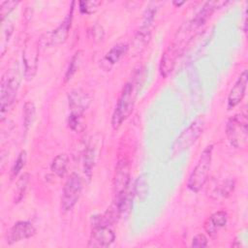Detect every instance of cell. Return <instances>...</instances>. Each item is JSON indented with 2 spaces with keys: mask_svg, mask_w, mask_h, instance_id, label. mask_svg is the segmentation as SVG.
Here are the masks:
<instances>
[{
  "mask_svg": "<svg viewBox=\"0 0 248 248\" xmlns=\"http://www.w3.org/2000/svg\"><path fill=\"white\" fill-rule=\"evenodd\" d=\"M137 83L136 79L128 81L120 93L111 117V125L115 130L121 126L134 109L137 97Z\"/></svg>",
  "mask_w": 248,
  "mask_h": 248,
  "instance_id": "obj_1",
  "label": "cell"
},
{
  "mask_svg": "<svg viewBox=\"0 0 248 248\" xmlns=\"http://www.w3.org/2000/svg\"><path fill=\"white\" fill-rule=\"evenodd\" d=\"M20 78V71L17 64L12 66L2 76L0 84V110L2 117L16 98Z\"/></svg>",
  "mask_w": 248,
  "mask_h": 248,
  "instance_id": "obj_2",
  "label": "cell"
},
{
  "mask_svg": "<svg viewBox=\"0 0 248 248\" xmlns=\"http://www.w3.org/2000/svg\"><path fill=\"white\" fill-rule=\"evenodd\" d=\"M212 150L213 146L207 145L203 151L202 152L199 161L192 170L191 174L189 175L188 181H187V187L192 192H200L202 187L205 185L208 174L211 167V160H212Z\"/></svg>",
  "mask_w": 248,
  "mask_h": 248,
  "instance_id": "obj_3",
  "label": "cell"
},
{
  "mask_svg": "<svg viewBox=\"0 0 248 248\" xmlns=\"http://www.w3.org/2000/svg\"><path fill=\"white\" fill-rule=\"evenodd\" d=\"M230 143L235 148H244L248 140V121L246 112H239L231 117L226 126Z\"/></svg>",
  "mask_w": 248,
  "mask_h": 248,
  "instance_id": "obj_4",
  "label": "cell"
},
{
  "mask_svg": "<svg viewBox=\"0 0 248 248\" xmlns=\"http://www.w3.org/2000/svg\"><path fill=\"white\" fill-rule=\"evenodd\" d=\"M205 125V120L203 116L197 117L190 126L185 129L180 136L176 139L171 147V154L173 156L178 155L182 151L190 148L202 134Z\"/></svg>",
  "mask_w": 248,
  "mask_h": 248,
  "instance_id": "obj_5",
  "label": "cell"
},
{
  "mask_svg": "<svg viewBox=\"0 0 248 248\" xmlns=\"http://www.w3.org/2000/svg\"><path fill=\"white\" fill-rule=\"evenodd\" d=\"M188 31L184 29L183 31L180 29L177 32V37L174 38L173 42L167 47L165 52L162 55L161 62H160V73L162 77L167 78L173 70L176 60L184 47V41L186 40V34Z\"/></svg>",
  "mask_w": 248,
  "mask_h": 248,
  "instance_id": "obj_6",
  "label": "cell"
},
{
  "mask_svg": "<svg viewBox=\"0 0 248 248\" xmlns=\"http://www.w3.org/2000/svg\"><path fill=\"white\" fill-rule=\"evenodd\" d=\"M82 190V179L77 172H73L62 190L61 208L64 211H70L78 202Z\"/></svg>",
  "mask_w": 248,
  "mask_h": 248,
  "instance_id": "obj_7",
  "label": "cell"
},
{
  "mask_svg": "<svg viewBox=\"0 0 248 248\" xmlns=\"http://www.w3.org/2000/svg\"><path fill=\"white\" fill-rule=\"evenodd\" d=\"M74 4H75V2H72L71 9H70L68 15L66 16L65 19L61 22V24L54 30L44 34L39 39V44L41 46H45V47L46 46H55L63 44L67 40L70 28H71L72 20H73Z\"/></svg>",
  "mask_w": 248,
  "mask_h": 248,
  "instance_id": "obj_8",
  "label": "cell"
},
{
  "mask_svg": "<svg viewBox=\"0 0 248 248\" xmlns=\"http://www.w3.org/2000/svg\"><path fill=\"white\" fill-rule=\"evenodd\" d=\"M130 170L131 165L128 159H120L115 167V172L113 176L112 192L114 199L119 198L128 189L130 184Z\"/></svg>",
  "mask_w": 248,
  "mask_h": 248,
  "instance_id": "obj_9",
  "label": "cell"
},
{
  "mask_svg": "<svg viewBox=\"0 0 248 248\" xmlns=\"http://www.w3.org/2000/svg\"><path fill=\"white\" fill-rule=\"evenodd\" d=\"M39 40H29L25 44L22 59L24 64V76L27 79H31L36 75L39 61Z\"/></svg>",
  "mask_w": 248,
  "mask_h": 248,
  "instance_id": "obj_10",
  "label": "cell"
},
{
  "mask_svg": "<svg viewBox=\"0 0 248 248\" xmlns=\"http://www.w3.org/2000/svg\"><path fill=\"white\" fill-rule=\"evenodd\" d=\"M114 239L115 234L108 226H97L94 227L90 234L87 246L93 248L108 247L113 243Z\"/></svg>",
  "mask_w": 248,
  "mask_h": 248,
  "instance_id": "obj_11",
  "label": "cell"
},
{
  "mask_svg": "<svg viewBox=\"0 0 248 248\" xmlns=\"http://www.w3.org/2000/svg\"><path fill=\"white\" fill-rule=\"evenodd\" d=\"M69 108L72 115L82 116L83 112L87 109L90 105L89 95L81 88L74 89L68 97Z\"/></svg>",
  "mask_w": 248,
  "mask_h": 248,
  "instance_id": "obj_12",
  "label": "cell"
},
{
  "mask_svg": "<svg viewBox=\"0 0 248 248\" xmlns=\"http://www.w3.org/2000/svg\"><path fill=\"white\" fill-rule=\"evenodd\" d=\"M36 229L29 221L16 222L7 232V243L13 244L33 236Z\"/></svg>",
  "mask_w": 248,
  "mask_h": 248,
  "instance_id": "obj_13",
  "label": "cell"
},
{
  "mask_svg": "<svg viewBox=\"0 0 248 248\" xmlns=\"http://www.w3.org/2000/svg\"><path fill=\"white\" fill-rule=\"evenodd\" d=\"M247 78H248L247 70H244L239 75L234 85L232 87V89L229 93V96H228V108L230 109L235 108L242 101V99L245 95V91H246Z\"/></svg>",
  "mask_w": 248,
  "mask_h": 248,
  "instance_id": "obj_14",
  "label": "cell"
},
{
  "mask_svg": "<svg viewBox=\"0 0 248 248\" xmlns=\"http://www.w3.org/2000/svg\"><path fill=\"white\" fill-rule=\"evenodd\" d=\"M228 222V214L227 212L220 210L217 211L215 213H213L205 222L204 224V229L206 231V232L211 235L214 236L218 230L225 227L226 224Z\"/></svg>",
  "mask_w": 248,
  "mask_h": 248,
  "instance_id": "obj_15",
  "label": "cell"
},
{
  "mask_svg": "<svg viewBox=\"0 0 248 248\" xmlns=\"http://www.w3.org/2000/svg\"><path fill=\"white\" fill-rule=\"evenodd\" d=\"M226 3L227 2H224V1H208V2H206L203 5L202 9L200 11V13L195 16V18L191 22L192 25L194 26V28H197V27L201 26L202 24H203L208 19V17L213 14V12L215 10L220 8L222 5H225Z\"/></svg>",
  "mask_w": 248,
  "mask_h": 248,
  "instance_id": "obj_16",
  "label": "cell"
},
{
  "mask_svg": "<svg viewBox=\"0 0 248 248\" xmlns=\"http://www.w3.org/2000/svg\"><path fill=\"white\" fill-rule=\"evenodd\" d=\"M129 46L125 44H117L112 46L105 56V59L108 64L113 65L117 63L122 56H124L128 52Z\"/></svg>",
  "mask_w": 248,
  "mask_h": 248,
  "instance_id": "obj_17",
  "label": "cell"
},
{
  "mask_svg": "<svg viewBox=\"0 0 248 248\" xmlns=\"http://www.w3.org/2000/svg\"><path fill=\"white\" fill-rule=\"evenodd\" d=\"M69 159L66 154H58L52 161L50 169L53 173L59 177H63L67 171Z\"/></svg>",
  "mask_w": 248,
  "mask_h": 248,
  "instance_id": "obj_18",
  "label": "cell"
},
{
  "mask_svg": "<svg viewBox=\"0 0 248 248\" xmlns=\"http://www.w3.org/2000/svg\"><path fill=\"white\" fill-rule=\"evenodd\" d=\"M30 181V174L28 172L22 173L16 181V186L15 190V202H19L25 195V192Z\"/></svg>",
  "mask_w": 248,
  "mask_h": 248,
  "instance_id": "obj_19",
  "label": "cell"
},
{
  "mask_svg": "<svg viewBox=\"0 0 248 248\" xmlns=\"http://www.w3.org/2000/svg\"><path fill=\"white\" fill-rule=\"evenodd\" d=\"M14 25L13 22L10 20H3L2 21V27H1V40H0V49H1V54L4 55L5 50L7 48L9 40L11 38V35L13 33Z\"/></svg>",
  "mask_w": 248,
  "mask_h": 248,
  "instance_id": "obj_20",
  "label": "cell"
},
{
  "mask_svg": "<svg viewBox=\"0 0 248 248\" xmlns=\"http://www.w3.org/2000/svg\"><path fill=\"white\" fill-rule=\"evenodd\" d=\"M35 116H36V108L34 104L31 101L26 102L23 106V127L25 132H27L32 126L35 120Z\"/></svg>",
  "mask_w": 248,
  "mask_h": 248,
  "instance_id": "obj_21",
  "label": "cell"
},
{
  "mask_svg": "<svg viewBox=\"0 0 248 248\" xmlns=\"http://www.w3.org/2000/svg\"><path fill=\"white\" fill-rule=\"evenodd\" d=\"M80 64V51H77L74 56L72 57L69 66L67 68L66 74H65V81H68L72 78V77L76 74Z\"/></svg>",
  "mask_w": 248,
  "mask_h": 248,
  "instance_id": "obj_22",
  "label": "cell"
},
{
  "mask_svg": "<svg viewBox=\"0 0 248 248\" xmlns=\"http://www.w3.org/2000/svg\"><path fill=\"white\" fill-rule=\"evenodd\" d=\"M25 163H26V152L23 150L18 154V156H17V158H16V162H15V164H14L12 170H11V178L12 179L16 178L18 175L20 170L25 166Z\"/></svg>",
  "mask_w": 248,
  "mask_h": 248,
  "instance_id": "obj_23",
  "label": "cell"
},
{
  "mask_svg": "<svg viewBox=\"0 0 248 248\" xmlns=\"http://www.w3.org/2000/svg\"><path fill=\"white\" fill-rule=\"evenodd\" d=\"M84 172L87 174L88 177L91 175L92 168L94 166V149L91 148V146H88L84 153Z\"/></svg>",
  "mask_w": 248,
  "mask_h": 248,
  "instance_id": "obj_24",
  "label": "cell"
},
{
  "mask_svg": "<svg viewBox=\"0 0 248 248\" xmlns=\"http://www.w3.org/2000/svg\"><path fill=\"white\" fill-rule=\"evenodd\" d=\"M101 1H80L78 3L79 10L83 14H92L98 10V8L101 6Z\"/></svg>",
  "mask_w": 248,
  "mask_h": 248,
  "instance_id": "obj_25",
  "label": "cell"
},
{
  "mask_svg": "<svg viewBox=\"0 0 248 248\" xmlns=\"http://www.w3.org/2000/svg\"><path fill=\"white\" fill-rule=\"evenodd\" d=\"M17 4H18L17 1H3V2H1L0 15H1L2 21L5 20L6 17H8L10 13L17 6Z\"/></svg>",
  "mask_w": 248,
  "mask_h": 248,
  "instance_id": "obj_26",
  "label": "cell"
},
{
  "mask_svg": "<svg viewBox=\"0 0 248 248\" xmlns=\"http://www.w3.org/2000/svg\"><path fill=\"white\" fill-rule=\"evenodd\" d=\"M233 187H234L233 180L228 179L227 181L223 182L222 185H220V187H219V195H221L223 198L229 197L232 194V192L233 191Z\"/></svg>",
  "mask_w": 248,
  "mask_h": 248,
  "instance_id": "obj_27",
  "label": "cell"
},
{
  "mask_svg": "<svg viewBox=\"0 0 248 248\" xmlns=\"http://www.w3.org/2000/svg\"><path fill=\"white\" fill-rule=\"evenodd\" d=\"M208 245L207 243V238L205 237L204 234L202 233H199L197 235H195L192 239V244L191 246L192 247H195V248H203V247H206Z\"/></svg>",
  "mask_w": 248,
  "mask_h": 248,
  "instance_id": "obj_28",
  "label": "cell"
},
{
  "mask_svg": "<svg viewBox=\"0 0 248 248\" xmlns=\"http://www.w3.org/2000/svg\"><path fill=\"white\" fill-rule=\"evenodd\" d=\"M81 117L82 116H76V115H69L68 118V124L71 129L75 131H80L82 129V123H81Z\"/></svg>",
  "mask_w": 248,
  "mask_h": 248,
  "instance_id": "obj_29",
  "label": "cell"
},
{
  "mask_svg": "<svg viewBox=\"0 0 248 248\" xmlns=\"http://www.w3.org/2000/svg\"><path fill=\"white\" fill-rule=\"evenodd\" d=\"M103 36H104L103 28L99 25H95L92 31V37L94 38V40H102Z\"/></svg>",
  "mask_w": 248,
  "mask_h": 248,
  "instance_id": "obj_30",
  "label": "cell"
},
{
  "mask_svg": "<svg viewBox=\"0 0 248 248\" xmlns=\"http://www.w3.org/2000/svg\"><path fill=\"white\" fill-rule=\"evenodd\" d=\"M184 4V1H181V2H177V1H173V5H175L176 7H179L181 5Z\"/></svg>",
  "mask_w": 248,
  "mask_h": 248,
  "instance_id": "obj_31",
  "label": "cell"
}]
</instances>
